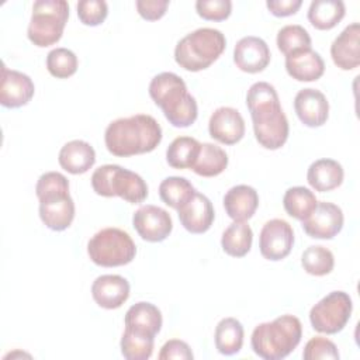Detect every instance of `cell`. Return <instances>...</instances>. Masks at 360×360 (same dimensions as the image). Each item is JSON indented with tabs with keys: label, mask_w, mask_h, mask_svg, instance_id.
<instances>
[{
	"label": "cell",
	"mask_w": 360,
	"mask_h": 360,
	"mask_svg": "<svg viewBox=\"0 0 360 360\" xmlns=\"http://www.w3.org/2000/svg\"><path fill=\"white\" fill-rule=\"evenodd\" d=\"M162 141L159 122L148 114L118 118L108 124L104 142L107 150L118 158L149 153Z\"/></svg>",
	"instance_id": "1"
},
{
	"label": "cell",
	"mask_w": 360,
	"mask_h": 360,
	"mask_svg": "<svg viewBox=\"0 0 360 360\" xmlns=\"http://www.w3.org/2000/svg\"><path fill=\"white\" fill-rule=\"evenodd\" d=\"M149 96L173 127L187 128L195 122L197 101L187 91V86L179 75L173 72L156 75L149 83Z\"/></svg>",
	"instance_id": "2"
},
{
	"label": "cell",
	"mask_w": 360,
	"mask_h": 360,
	"mask_svg": "<svg viewBox=\"0 0 360 360\" xmlns=\"http://www.w3.org/2000/svg\"><path fill=\"white\" fill-rule=\"evenodd\" d=\"M35 194L39 200V218L51 231L68 229L75 218V202L69 194V181L59 172L39 176Z\"/></svg>",
	"instance_id": "3"
},
{
	"label": "cell",
	"mask_w": 360,
	"mask_h": 360,
	"mask_svg": "<svg viewBox=\"0 0 360 360\" xmlns=\"http://www.w3.org/2000/svg\"><path fill=\"white\" fill-rule=\"evenodd\" d=\"M301 321L290 314L271 322H263L253 329L250 345L253 352L264 360H281L287 357L301 342Z\"/></svg>",
	"instance_id": "4"
},
{
	"label": "cell",
	"mask_w": 360,
	"mask_h": 360,
	"mask_svg": "<svg viewBox=\"0 0 360 360\" xmlns=\"http://www.w3.org/2000/svg\"><path fill=\"white\" fill-rule=\"evenodd\" d=\"M225 35L215 28H198L183 37L174 48L176 63L188 72L210 68L225 51Z\"/></svg>",
	"instance_id": "5"
},
{
	"label": "cell",
	"mask_w": 360,
	"mask_h": 360,
	"mask_svg": "<svg viewBox=\"0 0 360 360\" xmlns=\"http://www.w3.org/2000/svg\"><path fill=\"white\" fill-rule=\"evenodd\" d=\"M91 187L103 197H121L131 204H139L148 197L145 180L135 172L120 165H104L91 174Z\"/></svg>",
	"instance_id": "6"
},
{
	"label": "cell",
	"mask_w": 360,
	"mask_h": 360,
	"mask_svg": "<svg viewBox=\"0 0 360 360\" xmlns=\"http://www.w3.org/2000/svg\"><path fill=\"white\" fill-rule=\"evenodd\" d=\"M69 18V4L65 0H38L32 6L28 25V39L39 46L56 44L63 34Z\"/></svg>",
	"instance_id": "7"
},
{
	"label": "cell",
	"mask_w": 360,
	"mask_h": 360,
	"mask_svg": "<svg viewBox=\"0 0 360 360\" xmlns=\"http://www.w3.org/2000/svg\"><path fill=\"white\" fill-rule=\"evenodd\" d=\"M90 260L101 267H118L131 263L136 246L128 232L120 228H104L94 233L87 243Z\"/></svg>",
	"instance_id": "8"
},
{
	"label": "cell",
	"mask_w": 360,
	"mask_h": 360,
	"mask_svg": "<svg viewBox=\"0 0 360 360\" xmlns=\"http://www.w3.org/2000/svg\"><path fill=\"white\" fill-rule=\"evenodd\" d=\"M256 141L266 149H280L288 139V120L280 105V98L248 107Z\"/></svg>",
	"instance_id": "9"
},
{
	"label": "cell",
	"mask_w": 360,
	"mask_h": 360,
	"mask_svg": "<svg viewBox=\"0 0 360 360\" xmlns=\"http://www.w3.org/2000/svg\"><path fill=\"white\" fill-rule=\"evenodd\" d=\"M352 311L350 295L345 291H332L311 308L309 321L316 332L335 335L347 325Z\"/></svg>",
	"instance_id": "10"
},
{
	"label": "cell",
	"mask_w": 360,
	"mask_h": 360,
	"mask_svg": "<svg viewBox=\"0 0 360 360\" xmlns=\"http://www.w3.org/2000/svg\"><path fill=\"white\" fill-rule=\"evenodd\" d=\"M294 245L292 226L280 218L267 221L259 235V248L264 259L278 262L287 257Z\"/></svg>",
	"instance_id": "11"
},
{
	"label": "cell",
	"mask_w": 360,
	"mask_h": 360,
	"mask_svg": "<svg viewBox=\"0 0 360 360\" xmlns=\"http://www.w3.org/2000/svg\"><path fill=\"white\" fill-rule=\"evenodd\" d=\"M132 225L143 240L152 243L165 240L173 229L170 214L152 204L142 205L134 212Z\"/></svg>",
	"instance_id": "12"
},
{
	"label": "cell",
	"mask_w": 360,
	"mask_h": 360,
	"mask_svg": "<svg viewBox=\"0 0 360 360\" xmlns=\"http://www.w3.org/2000/svg\"><path fill=\"white\" fill-rule=\"evenodd\" d=\"M343 212L333 202L321 201L312 214L301 221L304 232L314 239H332L343 228Z\"/></svg>",
	"instance_id": "13"
},
{
	"label": "cell",
	"mask_w": 360,
	"mask_h": 360,
	"mask_svg": "<svg viewBox=\"0 0 360 360\" xmlns=\"http://www.w3.org/2000/svg\"><path fill=\"white\" fill-rule=\"evenodd\" d=\"M35 93V86L31 77L18 70L1 68L0 103L6 108H20L31 101Z\"/></svg>",
	"instance_id": "14"
},
{
	"label": "cell",
	"mask_w": 360,
	"mask_h": 360,
	"mask_svg": "<svg viewBox=\"0 0 360 360\" xmlns=\"http://www.w3.org/2000/svg\"><path fill=\"white\" fill-rule=\"evenodd\" d=\"M270 49L264 39L259 37L240 38L233 49V62L236 68L246 73H259L270 63Z\"/></svg>",
	"instance_id": "15"
},
{
	"label": "cell",
	"mask_w": 360,
	"mask_h": 360,
	"mask_svg": "<svg viewBox=\"0 0 360 360\" xmlns=\"http://www.w3.org/2000/svg\"><path fill=\"white\" fill-rule=\"evenodd\" d=\"M210 136L224 145H235L245 135V121L232 107L217 108L208 121Z\"/></svg>",
	"instance_id": "16"
},
{
	"label": "cell",
	"mask_w": 360,
	"mask_h": 360,
	"mask_svg": "<svg viewBox=\"0 0 360 360\" xmlns=\"http://www.w3.org/2000/svg\"><path fill=\"white\" fill-rule=\"evenodd\" d=\"M294 110L300 121L311 128L322 127L329 117V103L316 89H302L294 98Z\"/></svg>",
	"instance_id": "17"
},
{
	"label": "cell",
	"mask_w": 360,
	"mask_h": 360,
	"mask_svg": "<svg viewBox=\"0 0 360 360\" xmlns=\"http://www.w3.org/2000/svg\"><path fill=\"white\" fill-rule=\"evenodd\" d=\"M180 224L190 233H204L207 232L215 218L214 207L210 198L198 191L177 210Z\"/></svg>",
	"instance_id": "18"
},
{
	"label": "cell",
	"mask_w": 360,
	"mask_h": 360,
	"mask_svg": "<svg viewBox=\"0 0 360 360\" xmlns=\"http://www.w3.org/2000/svg\"><path fill=\"white\" fill-rule=\"evenodd\" d=\"M330 56L342 70L356 69L360 63V24L352 22L332 42Z\"/></svg>",
	"instance_id": "19"
},
{
	"label": "cell",
	"mask_w": 360,
	"mask_h": 360,
	"mask_svg": "<svg viewBox=\"0 0 360 360\" xmlns=\"http://www.w3.org/2000/svg\"><path fill=\"white\" fill-rule=\"evenodd\" d=\"M91 295L98 307L117 309L129 297V283L118 274H103L93 281Z\"/></svg>",
	"instance_id": "20"
},
{
	"label": "cell",
	"mask_w": 360,
	"mask_h": 360,
	"mask_svg": "<svg viewBox=\"0 0 360 360\" xmlns=\"http://www.w3.org/2000/svg\"><path fill=\"white\" fill-rule=\"evenodd\" d=\"M162 322L163 319L160 309L146 301L131 305L124 318L127 330L149 338H155L160 332Z\"/></svg>",
	"instance_id": "21"
},
{
	"label": "cell",
	"mask_w": 360,
	"mask_h": 360,
	"mask_svg": "<svg viewBox=\"0 0 360 360\" xmlns=\"http://www.w3.org/2000/svg\"><path fill=\"white\" fill-rule=\"evenodd\" d=\"M259 207L257 191L248 184L231 187L224 195V208L233 221L250 219Z\"/></svg>",
	"instance_id": "22"
},
{
	"label": "cell",
	"mask_w": 360,
	"mask_h": 360,
	"mask_svg": "<svg viewBox=\"0 0 360 360\" xmlns=\"http://www.w3.org/2000/svg\"><path fill=\"white\" fill-rule=\"evenodd\" d=\"M59 165L70 174H83L93 167L96 152L93 146L82 139H73L62 146L58 156Z\"/></svg>",
	"instance_id": "23"
},
{
	"label": "cell",
	"mask_w": 360,
	"mask_h": 360,
	"mask_svg": "<svg viewBox=\"0 0 360 360\" xmlns=\"http://www.w3.org/2000/svg\"><path fill=\"white\" fill-rule=\"evenodd\" d=\"M285 70L298 82H315L323 75L325 62L309 48L285 56Z\"/></svg>",
	"instance_id": "24"
},
{
	"label": "cell",
	"mask_w": 360,
	"mask_h": 360,
	"mask_svg": "<svg viewBox=\"0 0 360 360\" xmlns=\"http://www.w3.org/2000/svg\"><path fill=\"white\" fill-rule=\"evenodd\" d=\"M345 172L342 165L333 159H318L311 163L307 172L309 186L319 193H326L338 188L343 183Z\"/></svg>",
	"instance_id": "25"
},
{
	"label": "cell",
	"mask_w": 360,
	"mask_h": 360,
	"mask_svg": "<svg viewBox=\"0 0 360 360\" xmlns=\"http://www.w3.org/2000/svg\"><path fill=\"white\" fill-rule=\"evenodd\" d=\"M345 13L346 7L340 0H314L308 8V20L316 30L326 31L336 27Z\"/></svg>",
	"instance_id": "26"
},
{
	"label": "cell",
	"mask_w": 360,
	"mask_h": 360,
	"mask_svg": "<svg viewBox=\"0 0 360 360\" xmlns=\"http://www.w3.org/2000/svg\"><path fill=\"white\" fill-rule=\"evenodd\" d=\"M243 326L236 318H224L215 328V347L221 354H236L243 346Z\"/></svg>",
	"instance_id": "27"
},
{
	"label": "cell",
	"mask_w": 360,
	"mask_h": 360,
	"mask_svg": "<svg viewBox=\"0 0 360 360\" xmlns=\"http://www.w3.org/2000/svg\"><path fill=\"white\" fill-rule=\"evenodd\" d=\"M253 242L252 228L246 221H233L222 233L221 246L232 257H243L249 253Z\"/></svg>",
	"instance_id": "28"
},
{
	"label": "cell",
	"mask_w": 360,
	"mask_h": 360,
	"mask_svg": "<svg viewBox=\"0 0 360 360\" xmlns=\"http://www.w3.org/2000/svg\"><path fill=\"white\" fill-rule=\"evenodd\" d=\"M228 166V155L225 150L214 143H201V149L193 172L201 177H215L221 174Z\"/></svg>",
	"instance_id": "29"
},
{
	"label": "cell",
	"mask_w": 360,
	"mask_h": 360,
	"mask_svg": "<svg viewBox=\"0 0 360 360\" xmlns=\"http://www.w3.org/2000/svg\"><path fill=\"white\" fill-rule=\"evenodd\" d=\"M201 143L191 136H177L166 150V160L174 169H191L195 163Z\"/></svg>",
	"instance_id": "30"
},
{
	"label": "cell",
	"mask_w": 360,
	"mask_h": 360,
	"mask_svg": "<svg viewBox=\"0 0 360 360\" xmlns=\"http://www.w3.org/2000/svg\"><path fill=\"white\" fill-rule=\"evenodd\" d=\"M316 204L318 200L315 194L309 188L302 186L290 187L283 197V205L285 212L298 221L307 219L315 210Z\"/></svg>",
	"instance_id": "31"
},
{
	"label": "cell",
	"mask_w": 360,
	"mask_h": 360,
	"mask_svg": "<svg viewBox=\"0 0 360 360\" xmlns=\"http://www.w3.org/2000/svg\"><path fill=\"white\" fill-rule=\"evenodd\" d=\"M195 191L197 190L194 188V186L186 177L179 176L166 177L159 184L160 200L174 210L183 207L194 195Z\"/></svg>",
	"instance_id": "32"
},
{
	"label": "cell",
	"mask_w": 360,
	"mask_h": 360,
	"mask_svg": "<svg viewBox=\"0 0 360 360\" xmlns=\"http://www.w3.org/2000/svg\"><path fill=\"white\" fill-rule=\"evenodd\" d=\"M301 264L304 270L311 276H326L333 270L335 257L333 253L321 245L309 246L302 252Z\"/></svg>",
	"instance_id": "33"
},
{
	"label": "cell",
	"mask_w": 360,
	"mask_h": 360,
	"mask_svg": "<svg viewBox=\"0 0 360 360\" xmlns=\"http://www.w3.org/2000/svg\"><path fill=\"white\" fill-rule=\"evenodd\" d=\"M277 48L285 56L304 49H309L311 37L308 31L298 24L285 25L277 32Z\"/></svg>",
	"instance_id": "34"
},
{
	"label": "cell",
	"mask_w": 360,
	"mask_h": 360,
	"mask_svg": "<svg viewBox=\"0 0 360 360\" xmlns=\"http://www.w3.org/2000/svg\"><path fill=\"white\" fill-rule=\"evenodd\" d=\"M155 338L143 336L131 330H124L120 346L121 354L127 360H146L153 353Z\"/></svg>",
	"instance_id": "35"
},
{
	"label": "cell",
	"mask_w": 360,
	"mask_h": 360,
	"mask_svg": "<svg viewBox=\"0 0 360 360\" xmlns=\"http://www.w3.org/2000/svg\"><path fill=\"white\" fill-rule=\"evenodd\" d=\"M46 69L56 79H68L77 70V56L68 48H55L46 55Z\"/></svg>",
	"instance_id": "36"
},
{
	"label": "cell",
	"mask_w": 360,
	"mask_h": 360,
	"mask_svg": "<svg viewBox=\"0 0 360 360\" xmlns=\"http://www.w3.org/2000/svg\"><path fill=\"white\" fill-rule=\"evenodd\" d=\"M76 8L80 22L90 27L103 24L108 14V6L104 0H82Z\"/></svg>",
	"instance_id": "37"
},
{
	"label": "cell",
	"mask_w": 360,
	"mask_h": 360,
	"mask_svg": "<svg viewBox=\"0 0 360 360\" xmlns=\"http://www.w3.org/2000/svg\"><path fill=\"white\" fill-rule=\"evenodd\" d=\"M302 357L305 360H316V359H326V360H338L339 352L336 345L321 336H315L309 339L304 347Z\"/></svg>",
	"instance_id": "38"
},
{
	"label": "cell",
	"mask_w": 360,
	"mask_h": 360,
	"mask_svg": "<svg viewBox=\"0 0 360 360\" xmlns=\"http://www.w3.org/2000/svg\"><path fill=\"white\" fill-rule=\"evenodd\" d=\"M197 14L208 21H224L231 15L232 1L229 0H198Z\"/></svg>",
	"instance_id": "39"
},
{
	"label": "cell",
	"mask_w": 360,
	"mask_h": 360,
	"mask_svg": "<svg viewBox=\"0 0 360 360\" xmlns=\"http://www.w3.org/2000/svg\"><path fill=\"white\" fill-rule=\"evenodd\" d=\"M138 14L148 21H156L166 14L169 7L167 0H138L135 3Z\"/></svg>",
	"instance_id": "40"
},
{
	"label": "cell",
	"mask_w": 360,
	"mask_h": 360,
	"mask_svg": "<svg viewBox=\"0 0 360 360\" xmlns=\"http://www.w3.org/2000/svg\"><path fill=\"white\" fill-rule=\"evenodd\" d=\"M194 354L190 349V346L180 340V339H170L167 340L159 353L160 360H170V359H181V360H190Z\"/></svg>",
	"instance_id": "41"
},
{
	"label": "cell",
	"mask_w": 360,
	"mask_h": 360,
	"mask_svg": "<svg viewBox=\"0 0 360 360\" xmlns=\"http://www.w3.org/2000/svg\"><path fill=\"white\" fill-rule=\"evenodd\" d=\"M301 4V0H269L266 3L269 11L276 17L292 15L298 11Z\"/></svg>",
	"instance_id": "42"
}]
</instances>
